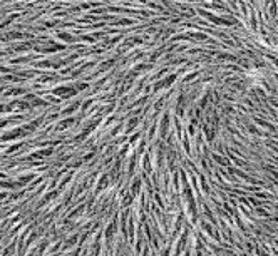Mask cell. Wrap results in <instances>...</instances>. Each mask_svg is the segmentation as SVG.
<instances>
[{
	"mask_svg": "<svg viewBox=\"0 0 278 256\" xmlns=\"http://www.w3.org/2000/svg\"><path fill=\"white\" fill-rule=\"evenodd\" d=\"M22 134H24V131H22V129H15V131H12V132L5 134V136H3L2 139H3V141H5V139H13V137H20Z\"/></svg>",
	"mask_w": 278,
	"mask_h": 256,
	"instance_id": "obj_1",
	"label": "cell"
},
{
	"mask_svg": "<svg viewBox=\"0 0 278 256\" xmlns=\"http://www.w3.org/2000/svg\"><path fill=\"white\" fill-rule=\"evenodd\" d=\"M194 38H198V40H204L206 35H204V33H194Z\"/></svg>",
	"mask_w": 278,
	"mask_h": 256,
	"instance_id": "obj_2",
	"label": "cell"
},
{
	"mask_svg": "<svg viewBox=\"0 0 278 256\" xmlns=\"http://www.w3.org/2000/svg\"><path fill=\"white\" fill-rule=\"evenodd\" d=\"M59 37H60V38H64V40H72V37L69 35V33H60Z\"/></svg>",
	"mask_w": 278,
	"mask_h": 256,
	"instance_id": "obj_3",
	"label": "cell"
}]
</instances>
